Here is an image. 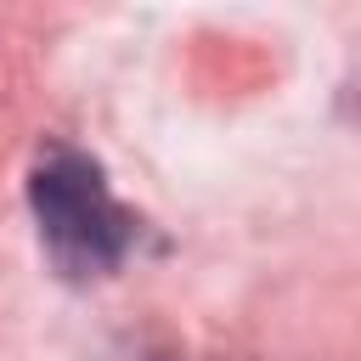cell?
<instances>
[{"instance_id":"1","label":"cell","mask_w":361,"mask_h":361,"mask_svg":"<svg viewBox=\"0 0 361 361\" xmlns=\"http://www.w3.org/2000/svg\"><path fill=\"white\" fill-rule=\"evenodd\" d=\"M28 209L51 265L68 282H102L135 254L141 214L124 209L107 186V169L68 141L39 147L28 169Z\"/></svg>"}]
</instances>
